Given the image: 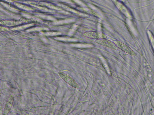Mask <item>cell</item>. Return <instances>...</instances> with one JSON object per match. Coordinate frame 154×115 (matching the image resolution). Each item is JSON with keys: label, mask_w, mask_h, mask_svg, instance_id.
Here are the masks:
<instances>
[{"label": "cell", "mask_w": 154, "mask_h": 115, "mask_svg": "<svg viewBox=\"0 0 154 115\" xmlns=\"http://www.w3.org/2000/svg\"><path fill=\"white\" fill-rule=\"evenodd\" d=\"M114 43L121 50L132 55H135L134 51L128 46L119 41H114Z\"/></svg>", "instance_id": "cell-4"}, {"label": "cell", "mask_w": 154, "mask_h": 115, "mask_svg": "<svg viewBox=\"0 0 154 115\" xmlns=\"http://www.w3.org/2000/svg\"><path fill=\"white\" fill-rule=\"evenodd\" d=\"M14 101V96L11 94L8 98L5 105L3 112V115H7L9 113L12 106Z\"/></svg>", "instance_id": "cell-5"}, {"label": "cell", "mask_w": 154, "mask_h": 115, "mask_svg": "<svg viewBox=\"0 0 154 115\" xmlns=\"http://www.w3.org/2000/svg\"><path fill=\"white\" fill-rule=\"evenodd\" d=\"M20 19L23 22L33 24H39L41 23V21L39 20L26 17H21Z\"/></svg>", "instance_id": "cell-6"}, {"label": "cell", "mask_w": 154, "mask_h": 115, "mask_svg": "<svg viewBox=\"0 0 154 115\" xmlns=\"http://www.w3.org/2000/svg\"><path fill=\"white\" fill-rule=\"evenodd\" d=\"M58 74L60 77L66 83L71 86L76 88H79V86L76 81L66 73L59 71Z\"/></svg>", "instance_id": "cell-1"}, {"label": "cell", "mask_w": 154, "mask_h": 115, "mask_svg": "<svg viewBox=\"0 0 154 115\" xmlns=\"http://www.w3.org/2000/svg\"><path fill=\"white\" fill-rule=\"evenodd\" d=\"M82 35L84 37L93 39H103L107 38L104 34L95 31H89L84 32Z\"/></svg>", "instance_id": "cell-2"}, {"label": "cell", "mask_w": 154, "mask_h": 115, "mask_svg": "<svg viewBox=\"0 0 154 115\" xmlns=\"http://www.w3.org/2000/svg\"><path fill=\"white\" fill-rule=\"evenodd\" d=\"M95 42L98 44L113 50H117L118 49L114 43L105 39H97Z\"/></svg>", "instance_id": "cell-3"}]
</instances>
